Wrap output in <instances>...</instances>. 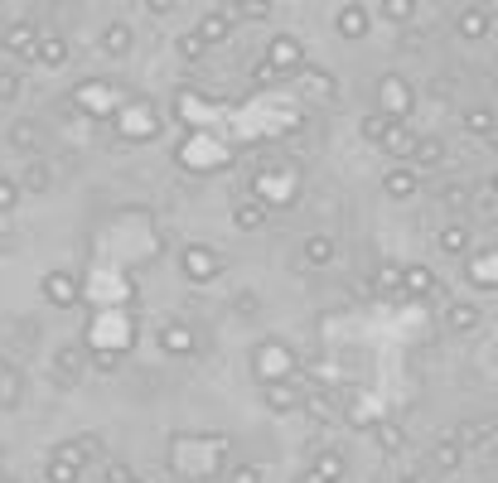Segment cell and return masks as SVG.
Listing matches in <instances>:
<instances>
[{"label": "cell", "mask_w": 498, "mask_h": 483, "mask_svg": "<svg viewBox=\"0 0 498 483\" xmlns=\"http://www.w3.org/2000/svg\"><path fill=\"white\" fill-rule=\"evenodd\" d=\"M179 276L189 286H213L223 276V257L213 247H204V242H189V247H179Z\"/></svg>", "instance_id": "obj_1"}, {"label": "cell", "mask_w": 498, "mask_h": 483, "mask_svg": "<svg viewBox=\"0 0 498 483\" xmlns=\"http://www.w3.org/2000/svg\"><path fill=\"white\" fill-rule=\"evenodd\" d=\"M411 107H417V92H411V82H407L402 73H382V82H378V111H382V117L407 121Z\"/></svg>", "instance_id": "obj_2"}, {"label": "cell", "mask_w": 498, "mask_h": 483, "mask_svg": "<svg viewBox=\"0 0 498 483\" xmlns=\"http://www.w3.org/2000/svg\"><path fill=\"white\" fill-rule=\"evenodd\" d=\"M266 68H272L276 78H295L301 73V63H305V44L295 34H272L266 39Z\"/></svg>", "instance_id": "obj_3"}, {"label": "cell", "mask_w": 498, "mask_h": 483, "mask_svg": "<svg viewBox=\"0 0 498 483\" xmlns=\"http://www.w3.org/2000/svg\"><path fill=\"white\" fill-rule=\"evenodd\" d=\"M198 344H204V338H198V329L184 324V319H165L160 329H155V348H165L169 358H194V353H204Z\"/></svg>", "instance_id": "obj_4"}, {"label": "cell", "mask_w": 498, "mask_h": 483, "mask_svg": "<svg viewBox=\"0 0 498 483\" xmlns=\"http://www.w3.org/2000/svg\"><path fill=\"white\" fill-rule=\"evenodd\" d=\"M305 478H310V483H344V478H349V459H344L339 450H310Z\"/></svg>", "instance_id": "obj_5"}, {"label": "cell", "mask_w": 498, "mask_h": 483, "mask_svg": "<svg viewBox=\"0 0 498 483\" xmlns=\"http://www.w3.org/2000/svg\"><path fill=\"white\" fill-rule=\"evenodd\" d=\"M436 247L445 251V257L464 261L469 251H474V223H469V218H450V223L436 232Z\"/></svg>", "instance_id": "obj_6"}, {"label": "cell", "mask_w": 498, "mask_h": 483, "mask_svg": "<svg viewBox=\"0 0 498 483\" xmlns=\"http://www.w3.org/2000/svg\"><path fill=\"white\" fill-rule=\"evenodd\" d=\"M262 406L272 411V416H291V411H301V382H295V377L262 382Z\"/></svg>", "instance_id": "obj_7"}, {"label": "cell", "mask_w": 498, "mask_h": 483, "mask_svg": "<svg viewBox=\"0 0 498 483\" xmlns=\"http://www.w3.org/2000/svg\"><path fill=\"white\" fill-rule=\"evenodd\" d=\"M34 44H39L34 20H10L5 30H0V49H5L10 59H24V63H30V59H34Z\"/></svg>", "instance_id": "obj_8"}, {"label": "cell", "mask_w": 498, "mask_h": 483, "mask_svg": "<svg viewBox=\"0 0 498 483\" xmlns=\"http://www.w3.org/2000/svg\"><path fill=\"white\" fill-rule=\"evenodd\" d=\"M368 30H373V15H368L359 0H344V5L334 10V34H339V39L359 44V39H368Z\"/></svg>", "instance_id": "obj_9"}, {"label": "cell", "mask_w": 498, "mask_h": 483, "mask_svg": "<svg viewBox=\"0 0 498 483\" xmlns=\"http://www.w3.org/2000/svg\"><path fill=\"white\" fill-rule=\"evenodd\" d=\"M450 160V146L440 136H417L411 140V155H407V165L417 169V175H431V169H440Z\"/></svg>", "instance_id": "obj_10"}, {"label": "cell", "mask_w": 498, "mask_h": 483, "mask_svg": "<svg viewBox=\"0 0 498 483\" xmlns=\"http://www.w3.org/2000/svg\"><path fill=\"white\" fill-rule=\"evenodd\" d=\"M82 454H78V445H59L49 454V464H44V478L49 483H82Z\"/></svg>", "instance_id": "obj_11"}, {"label": "cell", "mask_w": 498, "mask_h": 483, "mask_svg": "<svg viewBox=\"0 0 498 483\" xmlns=\"http://www.w3.org/2000/svg\"><path fill=\"white\" fill-rule=\"evenodd\" d=\"M464 459H469V450H464L455 435H440L436 445H431V454H426L431 474H460V469H464Z\"/></svg>", "instance_id": "obj_12"}, {"label": "cell", "mask_w": 498, "mask_h": 483, "mask_svg": "<svg viewBox=\"0 0 498 483\" xmlns=\"http://www.w3.org/2000/svg\"><path fill=\"white\" fill-rule=\"evenodd\" d=\"M464 280H469V286H474L479 295L498 290V257H493V247L469 251V271H464Z\"/></svg>", "instance_id": "obj_13"}, {"label": "cell", "mask_w": 498, "mask_h": 483, "mask_svg": "<svg viewBox=\"0 0 498 483\" xmlns=\"http://www.w3.org/2000/svg\"><path fill=\"white\" fill-rule=\"evenodd\" d=\"M493 20H489V5H460L455 10V34L464 39V44H479V39H489Z\"/></svg>", "instance_id": "obj_14"}, {"label": "cell", "mask_w": 498, "mask_h": 483, "mask_svg": "<svg viewBox=\"0 0 498 483\" xmlns=\"http://www.w3.org/2000/svg\"><path fill=\"white\" fill-rule=\"evenodd\" d=\"M82 363H88L82 344H73V338L59 344V348H53V382H59V387H73V382L82 377Z\"/></svg>", "instance_id": "obj_15"}, {"label": "cell", "mask_w": 498, "mask_h": 483, "mask_svg": "<svg viewBox=\"0 0 498 483\" xmlns=\"http://www.w3.org/2000/svg\"><path fill=\"white\" fill-rule=\"evenodd\" d=\"M382 194H388L392 204H411V198L421 194V175L411 165H392L388 175H382Z\"/></svg>", "instance_id": "obj_16"}, {"label": "cell", "mask_w": 498, "mask_h": 483, "mask_svg": "<svg viewBox=\"0 0 498 483\" xmlns=\"http://www.w3.org/2000/svg\"><path fill=\"white\" fill-rule=\"evenodd\" d=\"M301 261L310 266V271H324V266H334V261H339V242H334V232H305Z\"/></svg>", "instance_id": "obj_17"}, {"label": "cell", "mask_w": 498, "mask_h": 483, "mask_svg": "<svg viewBox=\"0 0 498 483\" xmlns=\"http://www.w3.org/2000/svg\"><path fill=\"white\" fill-rule=\"evenodd\" d=\"M39 290H44V300H49V305H59V309H73V305H78V295H82V290H78V276H73V271H63V266H59V271H49Z\"/></svg>", "instance_id": "obj_18"}, {"label": "cell", "mask_w": 498, "mask_h": 483, "mask_svg": "<svg viewBox=\"0 0 498 483\" xmlns=\"http://www.w3.org/2000/svg\"><path fill=\"white\" fill-rule=\"evenodd\" d=\"M39 338H44L39 319H5V348L0 353H34Z\"/></svg>", "instance_id": "obj_19"}, {"label": "cell", "mask_w": 498, "mask_h": 483, "mask_svg": "<svg viewBox=\"0 0 498 483\" xmlns=\"http://www.w3.org/2000/svg\"><path fill=\"white\" fill-rule=\"evenodd\" d=\"M397 295H411V300L436 295V271L431 266H402V271H397Z\"/></svg>", "instance_id": "obj_20"}, {"label": "cell", "mask_w": 498, "mask_h": 483, "mask_svg": "<svg viewBox=\"0 0 498 483\" xmlns=\"http://www.w3.org/2000/svg\"><path fill=\"white\" fill-rule=\"evenodd\" d=\"M484 324V305L479 300H450L445 305V329L450 334H474Z\"/></svg>", "instance_id": "obj_21"}, {"label": "cell", "mask_w": 498, "mask_h": 483, "mask_svg": "<svg viewBox=\"0 0 498 483\" xmlns=\"http://www.w3.org/2000/svg\"><path fill=\"white\" fill-rule=\"evenodd\" d=\"M464 208H474V218L479 223H489V218H498V179H489L484 175L474 189L464 194Z\"/></svg>", "instance_id": "obj_22"}, {"label": "cell", "mask_w": 498, "mask_h": 483, "mask_svg": "<svg viewBox=\"0 0 498 483\" xmlns=\"http://www.w3.org/2000/svg\"><path fill=\"white\" fill-rule=\"evenodd\" d=\"M10 146H15L24 160H34L39 146H44V131H39V121H34V117H15V121H10Z\"/></svg>", "instance_id": "obj_23"}, {"label": "cell", "mask_w": 498, "mask_h": 483, "mask_svg": "<svg viewBox=\"0 0 498 483\" xmlns=\"http://www.w3.org/2000/svg\"><path fill=\"white\" fill-rule=\"evenodd\" d=\"M15 184H20V194H49L53 189V165L44 160V155H34V160H24Z\"/></svg>", "instance_id": "obj_24"}, {"label": "cell", "mask_w": 498, "mask_h": 483, "mask_svg": "<svg viewBox=\"0 0 498 483\" xmlns=\"http://www.w3.org/2000/svg\"><path fill=\"white\" fill-rule=\"evenodd\" d=\"M233 30H237V24L227 20L223 10H208V15L194 24V34H198V44H204V49H213V44H227V39H233Z\"/></svg>", "instance_id": "obj_25"}, {"label": "cell", "mask_w": 498, "mask_h": 483, "mask_svg": "<svg viewBox=\"0 0 498 483\" xmlns=\"http://www.w3.org/2000/svg\"><path fill=\"white\" fill-rule=\"evenodd\" d=\"M460 126H464L469 136H479V140H493L498 117H493V107H489V102H469V107L460 111Z\"/></svg>", "instance_id": "obj_26"}, {"label": "cell", "mask_w": 498, "mask_h": 483, "mask_svg": "<svg viewBox=\"0 0 498 483\" xmlns=\"http://www.w3.org/2000/svg\"><path fill=\"white\" fill-rule=\"evenodd\" d=\"M39 68H63L68 63V39L53 34V30H39V44H34V59Z\"/></svg>", "instance_id": "obj_27"}, {"label": "cell", "mask_w": 498, "mask_h": 483, "mask_svg": "<svg viewBox=\"0 0 498 483\" xmlns=\"http://www.w3.org/2000/svg\"><path fill=\"white\" fill-rule=\"evenodd\" d=\"M97 49H102L107 59H126V53H131V24H121V20L102 24V34H97Z\"/></svg>", "instance_id": "obj_28"}, {"label": "cell", "mask_w": 498, "mask_h": 483, "mask_svg": "<svg viewBox=\"0 0 498 483\" xmlns=\"http://www.w3.org/2000/svg\"><path fill=\"white\" fill-rule=\"evenodd\" d=\"M455 440H460L464 450H493V416H474V421H464L460 431H455Z\"/></svg>", "instance_id": "obj_29"}, {"label": "cell", "mask_w": 498, "mask_h": 483, "mask_svg": "<svg viewBox=\"0 0 498 483\" xmlns=\"http://www.w3.org/2000/svg\"><path fill=\"white\" fill-rule=\"evenodd\" d=\"M411 140H417V136L407 131V121H392V126H388V136H382V146H378V150H382V155H392L397 165H407V155H411Z\"/></svg>", "instance_id": "obj_30"}, {"label": "cell", "mask_w": 498, "mask_h": 483, "mask_svg": "<svg viewBox=\"0 0 498 483\" xmlns=\"http://www.w3.org/2000/svg\"><path fill=\"white\" fill-rule=\"evenodd\" d=\"M233 227L237 232H257V227H266V204H257V198L233 204Z\"/></svg>", "instance_id": "obj_31"}, {"label": "cell", "mask_w": 498, "mask_h": 483, "mask_svg": "<svg viewBox=\"0 0 498 483\" xmlns=\"http://www.w3.org/2000/svg\"><path fill=\"white\" fill-rule=\"evenodd\" d=\"M378 15L388 20V24H397V30H407V24L421 15V0H382Z\"/></svg>", "instance_id": "obj_32"}, {"label": "cell", "mask_w": 498, "mask_h": 483, "mask_svg": "<svg viewBox=\"0 0 498 483\" xmlns=\"http://www.w3.org/2000/svg\"><path fill=\"white\" fill-rule=\"evenodd\" d=\"M373 445L382 450V454H402L407 450V431L397 421H378L373 425Z\"/></svg>", "instance_id": "obj_33"}, {"label": "cell", "mask_w": 498, "mask_h": 483, "mask_svg": "<svg viewBox=\"0 0 498 483\" xmlns=\"http://www.w3.org/2000/svg\"><path fill=\"white\" fill-rule=\"evenodd\" d=\"M295 78H301L305 88L320 97V102H330V97H334V78L324 73V68H315V63H301V73H295Z\"/></svg>", "instance_id": "obj_34"}, {"label": "cell", "mask_w": 498, "mask_h": 483, "mask_svg": "<svg viewBox=\"0 0 498 483\" xmlns=\"http://www.w3.org/2000/svg\"><path fill=\"white\" fill-rule=\"evenodd\" d=\"M20 402H24V373L15 367V373L0 382V411H15Z\"/></svg>", "instance_id": "obj_35"}, {"label": "cell", "mask_w": 498, "mask_h": 483, "mask_svg": "<svg viewBox=\"0 0 498 483\" xmlns=\"http://www.w3.org/2000/svg\"><path fill=\"white\" fill-rule=\"evenodd\" d=\"M392 117H382V111H368V117L359 121V136L368 140V146H382V136H388Z\"/></svg>", "instance_id": "obj_36"}, {"label": "cell", "mask_w": 498, "mask_h": 483, "mask_svg": "<svg viewBox=\"0 0 498 483\" xmlns=\"http://www.w3.org/2000/svg\"><path fill=\"white\" fill-rule=\"evenodd\" d=\"M227 309H233L237 319H257V315H262V295H257V290H237Z\"/></svg>", "instance_id": "obj_37"}, {"label": "cell", "mask_w": 498, "mask_h": 483, "mask_svg": "<svg viewBox=\"0 0 498 483\" xmlns=\"http://www.w3.org/2000/svg\"><path fill=\"white\" fill-rule=\"evenodd\" d=\"M20 92H24L20 68H0V102H20Z\"/></svg>", "instance_id": "obj_38"}, {"label": "cell", "mask_w": 498, "mask_h": 483, "mask_svg": "<svg viewBox=\"0 0 498 483\" xmlns=\"http://www.w3.org/2000/svg\"><path fill=\"white\" fill-rule=\"evenodd\" d=\"M223 483H262V469L257 464H227V474H223Z\"/></svg>", "instance_id": "obj_39"}, {"label": "cell", "mask_w": 498, "mask_h": 483, "mask_svg": "<svg viewBox=\"0 0 498 483\" xmlns=\"http://www.w3.org/2000/svg\"><path fill=\"white\" fill-rule=\"evenodd\" d=\"M175 49H179V59H189V63H198V59L208 53L204 44H198V34H194V30H184V34L175 39Z\"/></svg>", "instance_id": "obj_40"}, {"label": "cell", "mask_w": 498, "mask_h": 483, "mask_svg": "<svg viewBox=\"0 0 498 483\" xmlns=\"http://www.w3.org/2000/svg\"><path fill=\"white\" fill-rule=\"evenodd\" d=\"M20 198H24V194H20V184L10 179V175H0V213H15V208H20Z\"/></svg>", "instance_id": "obj_41"}, {"label": "cell", "mask_w": 498, "mask_h": 483, "mask_svg": "<svg viewBox=\"0 0 498 483\" xmlns=\"http://www.w3.org/2000/svg\"><path fill=\"white\" fill-rule=\"evenodd\" d=\"M73 445H78V454H82V459H97V464H102V459H111V454H107V445H102L97 435H78Z\"/></svg>", "instance_id": "obj_42"}, {"label": "cell", "mask_w": 498, "mask_h": 483, "mask_svg": "<svg viewBox=\"0 0 498 483\" xmlns=\"http://www.w3.org/2000/svg\"><path fill=\"white\" fill-rule=\"evenodd\" d=\"M464 194H469V184H440V189H436L440 204H445V208H460V213H464Z\"/></svg>", "instance_id": "obj_43"}, {"label": "cell", "mask_w": 498, "mask_h": 483, "mask_svg": "<svg viewBox=\"0 0 498 483\" xmlns=\"http://www.w3.org/2000/svg\"><path fill=\"white\" fill-rule=\"evenodd\" d=\"M92 367H97L102 377H117V373H121V353H92Z\"/></svg>", "instance_id": "obj_44"}, {"label": "cell", "mask_w": 498, "mask_h": 483, "mask_svg": "<svg viewBox=\"0 0 498 483\" xmlns=\"http://www.w3.org/2000/svg\"><path fill=\"white\" fill-rule=\"evenodd\" d=\"M102 464H107V483H131V469L121 459H102Z\"/></svg>", "instance_id": "obj_45"}, {"label": "cell", "mask_w": 498, "mask_h": 483, "mask_svg": "<svg viewBox=\"0 0 498 483\" xmlns=\"http://www.w3.org/2000/svg\"><path fill=\"white\" fill-rule=\"evenodd\" d=\"M140 5H146V10H150V15H169V10H175V5H179V0H140Z\"/></svg>", "instance_id": "obj_46"}, {"label": "cell", "mask_w": 498, "mask_h": 483, "mask_svg": "<svg viewBox=\"0 0 498 483\" xmlns=\"http://www.w3.org/2000/svg\"><path fill=\"white\" fill-rule=\"evenodd\" d=\"M252 82H266V88H272V82H276V73H272L266 63H257V68H252Z\"/></svg>", "instance_id": "obj_47"}, {"label": "cell", "mask_w": 498, "mask_h": 483, "mask_svg": "<svg viewBox=\"0 0 498 483\" xmlns=\"http://www.w3.org/2000/svg\"><path fill=\"white\" fill-rule=\"evenodd\" d=\"M10 373H15V363H10V353H0V382H5Z\"/></svg>", "instance_id": "obj_48"}, {"label": "cell", "mask_w": 498, "mask_h": 483, "mask_svg": "<svg viewBox=\"0 0 498 483\" xmlns=\"http://www.w3.org/2000/svg\"><path fill=\"white\" fill-rule=\"evenodd\" d=\"M402 483H431V478H426V474H407Z\"/></svg>", "instance_id": "obj_49"}, {"label": "cell", "mask_w": 498, "mask_h": 483, "mask_svg": "<svg viewBox=\"0 0 498 483\" xmlns=\"http://www.w3.org/2000/svg\"><path fill=\"white\" fill-rule=\"evenodd\" d=\"M291 483H310V478H305V474H295V478H291Z\"/></svg>", "instance_id": "obj_50"}, {"label": "cell", "mask_w": 498, "mask_h": 483, "mask_svg": "<svg viewBox=\"0 0 498 483\" xmlns=\"http://www.w3.org/2000/svg\"><path fill=\"white\" fill-rule=\"evenodd\" d=\"M266 5H272V0H266Z\"/></svg>", "instance_id": "obj_51"}]
</instances>
